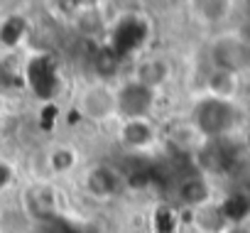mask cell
<instances>
[{"label":"cell","mask_w":250,"mask_h":233,"mask_svg":"<svg viewBox=\"0 0 250 233\" xmlns=\"http://www.w3.org/2000/svg\"><path fill=\"white\" fill-rule=\"evenodd\" d=\"M194 123L201 135L221 138L235 126V108L230 106V101L204 98V101H199V106L194 110Z\"/></svg>","instance_id":"obj_1"},{"label":"cell","mask_w":250,"mask_h":233,"mask_svg":"<svg viewBox=\"0 0 250 233\" xmlns=\"http://www.w3.org/2000/svg\"><path fill=\"white\" fill-rule=\"evenodd\" d=\"M155 108V91L138 84L135 79H128L115 88V113L123 115L125 121L147 118Z\"/></svg>","instance_id":"obj_2"},{"label":"cell","mask_w":250,"mask_h":233,"mask_svg":"<svg viewBox=\"0 0 250 233\" xmlns=\"http://www.w3.org/2000/svg\"><path fill=\"white\" fill-rule=\"evenodd\" d=\"M211 62H213V69L230 71L238 76L243 69L250 66V47L238 35L218 37L211 44Z\"/></svg>","instance_id":"obj_3"},{"label":"cell","mask_w":250,"mask_h":233,"mask_svg":"<svg viewBox=\"0 0 250 233\" xmlns=\"http://www.w3.org/2000/svg\"><path fill=\"white\" fill-rule=\"evenodd\" d=\"M79 110L91 121H105L115 115V88L105 84L88 86L79 98Z\"/></svg>","instance_id":"obj_4"},{"label":"cell","mask_w":250,"mask_h":233,"mask_svg":"<svg viewBox=\"0 0 250 233\" xmlns=\"http://www.w3.org/2000/svg\"><path fill=\"white\" fill-rule=\"evenodd\" d=\"M83 184H86L91 196H96V199H113L123 189V177H120L118 169H113L108 165H96V167H91L86 172Z\"/></svg>","instance_id":"obj_5"},{"label":"cell","mask_w":250,"mask_h":233,"mask_svg":"<svg viewBox=\"0 0 250 233\" xmlns=\"http://www.w3.org/2000/svg\"><path fill=\"white\" fill-rule=\"evenodd\" d=\"M22 211L27 218H52L57 213V191L49 184H35L22 194Z\"/></svg>","instance_id":"obj_6"},{"label":"cell","mask_w":250,"mask_h":233,"mask_svg":"<svg viewBox=\"0 0 250 233\" xmlns=\"http://www.w3.org/2000/svg\"><path fill=\"white\" fill-rule=\"evenodd\" d=\"M118 138H120V145H125L128 150H147L155 145L157 133L147 118H138V121H123Z\"/></svg>","instance_id":"obj_7"},{"label":"cell","mask_w":250,"mask_h":233,"mask_svg":"<svg viewBox=\"0 0 250 233\" xmlns=\"http://www.w3.org/2000/svg\"><path fill=\"white\" fill-rule=\"evenodd\" d=\"M169 74H172V66H169L167 59H162V57H147V59H143L135 66V76L133 79L157 93V88H162L169 81Z\"/></svg>","instance_id":"obj_8"},{"label":"cell","mask_w":250,"mask_h":233,"mask_svg":"<svg viewBox=\"0 0 250 233\" xmlns=\"http://www.w3.org/2000/svg\"><path fill=\"white\" fill-rule=\"evenodd\" d=\"M27 79H30L35 93H40V96H49V93H54V88L59 86V79H57V71H54L49 57L35 59V62L30 64V69H27Z\"/></svg>","instance_id":"obj_9"},{"label":"cell","mask_w":250,"mask_h":233,"mask_svg":"<svg viewBox=\"0 0 250 233\" xmlns=\"http://www.w3.org/2000/svg\"><path fill=\"white\" fill-rule=\"evenodd\" d=\"M206 88H208V98H218V101H230L238 93V76L230 71H221L213 69L206 76Z\"/></svg>","instance_id":"obj_10"},{"label":"cell","mask_w":250,"mask_h":233,"mask_svg":"<svg viewBox=\"0 0 250 233\" xmlns=\"http://www.w3.org/2000/svg\"><path fill=\"white\" fill-rule=\"evenodd\" d=\"M179 201L184 204V206H191V209H199V206H204V204H208V196H211V191H208V184H206V179H201V177H189V179H184L182 184H179Z\"/></svg>","instance_id":"obj_11"},{"label":"cell","mask_w":250,"mask_h":233,"mask_svg":"<svg viewBox=\"0 0 250 233\" xmlns=\"http://www.w3.org/2000/svg\"><path fill=\"white\" fill-rule=\"evenodd\" d=\"M194 223L204 233H223L228 226L221 206H213V204H204V206L194 209Z\"/></svg>","instance_id":"obj_12"},{"label":"cell","mask_w":250,"mask_h":233,"mask_svg":"<svg viewBox=\"0 0 250 233\" xmlns=\"http://www.w3.org/2000/svg\"><path fill=\"white\" fill-rule=\"evenodd\" d=\"M47 162H49V169H52L54 174H66V172H71V169L76 167L79 155H76L74 148H69V145H57V148L49 150Z\"/></svg>","instance_id":"obj_13"},{"label":"cell","mask_w":250,"mask_h":233,"mask_svg":"<svg viewBox=\"0 0 250 233\" xmlns=\"http://www.w3.org/2000/svg\"><path fill=\"white\" fill-rule=\"evenodd\" d=\"M27 32V22L25 18L20 15H10L8 20H3V25H0V42H3L5 47H15Z\"/></svg>","instance_id":"obj_14"},{"label":"cell","mask_w":250,"mask_h":233,"mask_svg":"<svg viewBox=\"0 0 250 233\" xmlns=\"http://www.w3.org/2000/svg\"><path fill=\"white\" fill-rule=\"evenodd\" d=\"M194 10L204 22H221L223 18H228L230 3H221V0H216V3H196Z\"/></svg>","instance_id":"obj_15"},{"label":"cell","mask_w":250,"mask_h":233,"mask_svg":"<svg viewBox=\"0 0 250 233\" xmlns=\"http://www.w3.org/2000/svg\"><path fill=\"white\" fill-rule=\"evenodd\" d=\"M13 182H15V169H13V165H8V162L0 160V191H5Z\"/></svg>","instance_id":"obj_16"},{"label":"cell","mask_w":250,"mask_h":233,"mask_svg":"<svg viewBox=\"0 0 250 233\" xmlns=\"http://www.w3.org/2000/svg\"><path fill=\"white\" fill-rule=\"evenodd\" d=\"M223 233H250V228H248V226H240V223H235V226L226 228Z\"/></svg>","instance_id":"obj_17"},{"label":"cell","mask_w":250,"mask_h":233,"mask_svg":"<svg viewBox=\"0 0 250 233\" xmlns=\"http://www.w3.org/2000/svg\"><path fill=\"white\" fill-rule=\"evenodd\" d=\"M248 228H250V226H248Z\"/></svg>","instance_id":"obj_18"}]
</instances>
